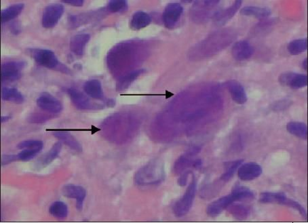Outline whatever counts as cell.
<instances>
[{"label": "cell", "mask_w": 308, "mask_h": 223, "mask_svg": "<svg viewBox=\"0 0 308 223\" xmlns=\"http://www.w3.org/2000/svg\"><path fill=\"white\" fill-rule=\"evenodd\" d=\"M254 52V48L246 40L236 42L231 48L232 57L235 60L238 61L247 60L253 55Z\"/></svg>", "instance_id": "7c38bea8"}, {"label": "cell", "mask_w": 308, "mask_h": 223, "mask_svg": "<svg viewBox=\"0 0 308 223\" xmlns=\"http://www.w3.org/2000/svg\"><path fill=\"white\" fill-rule=\"evenodd\" d=\"M31 122H35V123H42L44 121H47V117L45 116H42V115L40 114H35L33 116L30 117Z\"/></svg>", "instance_id": "ab89813d"}, {"label": "cell", "mask_w": 308, "mask_h": 223, "mask_svg": "<svg viewBox=\"0 0 308 223\" xmlns=\"http://www.w3.org/2000/svg\"><path fill=\"white\" fill-rule=\"evenodd\" d=\"M287 130L292 135L299 139L307 140L308 127L306 124L299 122H291L287 124Z\"/></svg>", "instance_id": "603a6c76"}, {"label": "cell", "mask_w": 308, "mask_h": 223, "mask_svg": "<svg viewBox=\"0 0 308 223\" xmlns=\"http://www.w3.org/2000/svg\"><path fill=\"white\" fill-rule=\"evenodd\" d=\"M62 1L73 6L80 7L84 5V1H82V0H64Z\"/></svg>", "instance_id": "60d3db41"}, {"label": "cell", "mask_w": 308, "mask_h": 223, "mask_svg": "<svg viewBox=\"0 0 308 223\" xmlns=\"http://www.w3.org/2000/svg\"><path fill=\"white\" fill-rule=\"evenodd\" d=\"M91 39L89 34L81 33L72 37L70 42L71 52L76 55L81 56L84 54L85 47Z\"/></svg>", "instance_id": "e0dca14e"}, {"label": "cell", "mask_w": 308, "mask_h": 223, "mask_svg": "<svg viewBox=\"0 0 308 223\" xmlns=\"http://www.w3.org/2000/svg\"><path fill=\"white\" fill-rule=\"evenodd\" d=\"M308 49V39H298L291 42L287 46V50L292 55H299Z\"/></svg>", "instance_id": "83f0119b"}, {"label": "cell", "mask_w": 308, "mask_h": 223, "mask_svg": "<svg viewBox=\"0 0 308 223\" xmlns=\"http://www.w3.org/2000/svg\"><path fill=\"white\" fill-rule=\"evenodd\" d=\"M237 202L236 197L232 193L226 195L214 201L207 208V213L210 217H214L220 214L223 211L227 209V207L234 202Z\"/></svg>", "instance_id": "ba28073f"}, {"label": "cell", "mask_w": 308, "mask_h": 223, "mask_svg": "<svg viewBox=\"0 0 308 223\" xmlns=\"http://www.w3.org/2000/svg\"><path fill=\"white\" fill-rule=\"evenodd\" d=\"M85 93L97 100H103L104 93L101 83L97 80H91L86 81L84 86Z\"/></svg>", "instance_id": "d6986e66"}, {"label": "cell", "mask_w": 308, "mask_h": 223, "mask_svg": "<svg viewBox=\"0 0 308 223\" xmlns=\"http://www.w3.org/2000/svg\"><path fill=\"white\" fill-rule=\"evenodd\" d=\"M144 72L145 69H138V70L134 71L133 72H131L130 74L124 76L117 81V90L118 91H122V90L127 89L130 86L131 83L135 81L136 79Z\"/></svg>", "instance_id": "4316f807"}, {"label": "cell", "mask_w": 308, "mask_h": 223, "mask_svg": "<svg viewBox=\"0 0 308 223\" xmlns=\"http://www.w3.org/2000/svg\"><path fill=\"white\" fill-rule=\"evenodd\" d=\"M64 6L61 3H52L46 7L42 15V26L47 29L56 26L64 15Z\"/></svg>", "instance_id": "277c9868"}, {"label": "cell", "mask_w": 308, "mask_h": 223, "mask_svg": "<svg viewBox=\"0 0 308 223\" xmlns=\"http://www.w3.org/2000/svg\"><path fill=\"white\" fill-rule=\"evenodd\" d=\"M308 59L307 58H306V59H304V61H303V64H302V65H303V67H304V69H305V70H307V68H308Z\"/></svg>", "instance_id": "b9f144b4"}, {"label": "cell", "mask_w": 308, "mask_h": 223, "mask_svg": "<svg viewBox=\"0 0 308 223\" xmlns=\"http://www.w3.org/2000/svg\"><path fill=\"white\" fill-rule=\"evenodd\" d=\"M229 213L238 220H245L250 214V209L243 204H231L227 207Z\"/></svg>", "instance_id": "f546056e"}, {"label": "cell", "mask_w": 308, "mask_h": 223, "mask_svg": "<svg viewBox=\"0 0 308 223\" xmlns=\"http://www.w3.org/2000/svg\"><path fill=\"white\" fill-rule=\"evenodd\" d=\"M193 166L194 167H198L200 166L201 165V161L200 160H195V161H194L192 162V161L188 159V158H186L185 156H182L176 161L175 163V165L174 166L175 173H181L183 170H185L187 167L189 166Z\"/></svg>", "instance_id": "1f68e13d"}, {"label": "cell", "mask_w": 308, "mask_h": 223, "mask_svg": "<svg viewBox=\"0 0 308 223\" xmlns=\"http://www.w3.org/2000/svg\"><path fill=\"white\" fill-rule=\"evenodd\" d=\"M190 172L187 171L181 175V177L178 179V184L179 186L184 187L186 185L187 181H188V177L190 175Z\"/></svg>", "instance_id": "f35d334b"}, {"label": "cell", "mask_w": 308, "mask_h": 223, "mask_svg": "<svg viewBox=\"0 0 308 223\" xmlns=\"http://www.w3.org/2000/svg\"><path fill=\"white\" fill-rule=\"evenodd\" d=\"M226 86L230 93L231 98L238 105H243L247 101V95L244 87L236 80H229Z\"/></svg>", "instance_id": "5bb4252c"}, {"label": "cell", "mask_w": 308, "mask_h": 223, "mask_svg": "<svg viewBox=\"0 0 308 223\" xmlns=\"http://www.w3.org/2000/svg\"><path fill=\"white\" fill-rule=\"evenodd\" d=\"M183 8L178 3H171L166 6L162 15V20L166 28H174L183 14Z\"/></svg>", "instance_id": "8992f818"}, {"label": "cell", "mask_w": 308, "mask_h": 223, "mask_svg": "<svg viewBox=\"0 0 308 223\" xmlns=\"http://www.w3.org/2000/svg\"><path fill=\"white\" fill-rule=\"evenodd\" d=\"M271 13V10L269 8L258 6H245L241 10V14L243 16H253L259 19L267 18Z\"/></svg>", "instance_id": "44dd1931"}, {"label": "cell", "mask_w": 308, "mask_h": 223, "mask_svg": "<svg viewBox=\"0 0 308 223\" xmlns=\"http://www.w3.org/2000/svg\"><path fill=\"white\" fill-rule=\"evenodd\" d=\"M263 170L260 165L255 162L242 164L238 170V176L243 181H251L261 176Z\"/></svg>", "instance_id": "30bf717a"}, {"label": "cell", "mask_w": 308, "mask_h": 223, "mask_svg": "<svg viewBox=\"0 0 308 223\" xmlns=\"http://www.w3.org/2000/svg\"><path fill=\"white\" fill-rule=\"evenodd\" d=\"M25 5L23 3H16L5 8L1 12V23H6L15 19L23 11Z\"/></svg>", "instance_id": "d4e9b609"}, {"label": "cell", "mask_w": 308, "mask_h": 223, "mask_svg": "<svg viewBox=\"0 0 308 223\" xmlns=\"http://www.w3.org/2000/svg\"><path fill=\"white\" fill-rule=\"evenodd\" d=\"M18 159V157L15 155H3L1 157V166L9 164V163L16 161Z\"/></svg>", "instance_id": "74e56055"}, {"label": "cell", "mask_w": 308, "mask_h": 223, "mask_svg": "<svg viewBox=\"0 0 308 223\" xmlns=\"http://www.w3.org/2000/svg\"><path fill=\"white\" fill-rule=\"evenodd\" d=\"M62 149V143L57 142L52 146L49 151H48L46 154H44L37 163V168L38 169L45 168L48 165L52 163L56 158L59 156Z\"/></svg>", "instance_id": "ac0fdd59"}, {"label": "cell", "mask_w": 308, "mask_h": 223, "mask_svg": "<svg viewBox=\"0 0 308 223\" xmlns=\"http://www.w3.org/2000/svg\"><path fill=\"white\" fill-rule=\"evenodd\" d=\"M242 3L243 1L238 0V1H235L231 6L228 7L226 9L216 12L212 16L214 23L217 24L218 25H224L227 23L234 16L235 14L237 13L238 10L242 6Z\"/></svg>", "instance_id": "9a60e30c"}, {"label": "cell", "mask_w": 308, "mask_h": 223, "mask_svg": "<svg viewBox=\"0 0 308 223\" xmlns=\"http://www.w3.org/2000/svg\"><path fill=\"white\" fill-rule=\"evenodd\" d=\"M107 9L112 13H124L128 10V3L125 0H113L110 1Z\"/></svg>", "instance_id": "836d02e7"}, {"label": "cell", "mask_w": 308, "mask_h": 223, "mask_svg": "<svg viewBox=\"0 0 308 223\" xmlns=\"http://www.w3.org/2000/svg\"><path fill=\"white\" fill-rule=\"evenodd\" d=\"M17 147L20 149H32L40 152L43 149V143L40 141H25L18 144Z\"/></svg>", "instance_id": "e575fe53"}, {"label": "cell", "mask_w": 308, "mask_h": 223, "mask_svg": "<svg viewBox=\"0 0 308 223\" xmlns=\"http://www.w3.org/2000/svg\"><path fill=\"white\" fill-rule=\"evenodd\" d=\"M287 197L285 193L281 192H263L260 194L259 201L261 204H278L282 205Z\"/></svg>", "instance_id": "7402d4cb"}, {"label": "cell", "mask_w": 308, "mask_h": 223, "mask_svg": "<svg viewBox=\"0 0 308 223\" xmlns=\"http://www.w3.org/2000/svg\"><path fill=\"white\" fill-rule=\"evenodd\" d=\"M150 15L145 12L139 11L134 13L131 20V27L134 30H139L148 26L151 23Z\"/></svg>", "instance_id": "cb8c5ba5"}, {"label": "cell", "mask_w": 308, "mask_h": 223, "mask_svg": "<svg viewBox=\"0 0 308 223\" xmlns=\"http://www.w3.org/2000/svg\"><path fill=\"white\" fill-rule=\"evenodd\" d=\"M67 93L70 96L71 102L74 106L79 110H89L91 108V100L80 90L71 88L67 90Z\"/></svg>", "instance_id": "2e32d148"}, {"label": "cell", "mask_w": 308, "mask_h": 223, "mask_svg": "<svg viewBox=\"0 0 308 223\" xmlns=\"http://www.w3.org/2000/svg\"><path fill=\"white\" fill-rule=\"evenodd\" d=\"M37 106L45 112L59 113L63 110L62 103L52 95L44 93L37 99Z\"/></svg>", "instance_id": "8fae6325"}, {"label": "cell", "mask_w": 308, "mask_h": 223, "mask_svg": "<svg viewBox=\"0 0 308 223\" xmlns=\"http://www.w3.org/2000/svg\"><path fill=\"white\" fill-rule=\"evenodd\" d=\"M38 151H35V150L32 149H24L23 151H20L17 157H18V159L20 161H27L33 159L37 153H39Z\"/></svg>", "instance_id": "8d00e7d4"}, {"label": "cell", "mask_w": 308, "mask_h": 223, "mask_svg": "<svg viewBox=\"0 0 308 223\" xmlns=\"http://www.w3.org/2000/svg\"><path fill=\"white\" fill-rule=\"evenodd\" d=\"M53 134L66 145L70 147L71 149L74 150L77 152L82 151V147H81V143L71 134L61 130H56Z\"/></svg>", "instance_id": "ffe728a7"}, {"label": "cell", "mask_w": 308, "mask_h": 223, "mask_svg": "<svg viewBox=\"0 0 308 223\" xmlns=\"http://www.w3.org/2000/svg\"><path fill=\"white\" fill-rule=\"evenodd\" d=\"M165 176L164 166L161 163L150 162L138 170L134 181L138 185H156L161 183Z\"/></svg>", "instance_id": "6da1fadb"}, {"label": "cell", "mask_w": 308, "mask_h": 223, "mask_svg": "<svg viewBox=\"0 0 308 223\" xmlns=\"http://www.w3.org/2000/svg\"><path fill=\"white\" fill-rule=\"evenodd\" d=\"M49 212L51 215L54 217L59 219H64L67 217L68 215V207L64 202H54L50 206L49 208Z\"/></svg>", "instance_id": "4dcf8cb0"}, {"label": "cell", "mask_w": 308, "mask_h": 223, "mask_svg": "<svg viewBox=\"0 0 308 223\" xmlns=\"http://www.w3.org/2000/svg\"><path fill=\"white\" fill-rule=\"evenodd\" d=\"M243 162V160H237V161L231 162L229 166H228L229 167H228L226 173L223 174L222 176H221V180H222L224 183H227V182L229 181L234 176L236 171H238V168L241 166Z\"/></svg>", "instance_id": "d6a6232c"}, {"label": "cell", "mask_w": 308, "mask_h": 223, "mask_svg": "<svg viewBox=\"0 0 308 223\" xmlns=\"http://www.w3.org/2000/svg\"><path fill=\"white\" fill-rule=\"evenodd\" d=\"M62 193L68 198L76 200V207L81 210L86 196V191L84 187L75 185H66L62 188Z\"/></svg>", "instance_id": "9c48e42d"}, {"label": "cell", "mask_w": 308, "mask_h": 223, "mask_svg": "<svg viewBox=\"0 0 308 223\" xmlns=\"http://www.w3.org/2000/svg\"><path fill=\"white\" fill-rule=\"evenodd\" d=\"M26 65L24 61H8L1 64V81L3 82H12L19 80L22 71Z\"/></svg>", "instance_id": "3957f363"}, {"label": "cell", "mask_w": 308, "mask_h": 223, "mask_svg": "<svg viewBox=\"0 0 308 223\" xmlns=\"http://www.w3.org/2000/svg\"><path fill=\"white\" fill-rule=\"evenodd\" d=\"M278 81L282 86L289 87L292 89H301L307 86L308 77L304 74L288 71L280 75Z\"/></svg>", "instance_id": "5b68a950"}, {"label": "cell", "mask_w": 308, "mask_h": 223, "mask_svg": "<svg viewBox=\"0 0 308 223\" xmlns=\"http://www.w3.org/2000/svg\"><path fill=\"white\" fill-rule=\"evenodd\" d=\"M10 119V117L9 116L1 117V123H5V122H6L7 121L9 120Z\"/></svg>", "instance_id": "7bdbcfd3"}, {"label": "cell", "mask_w": 308, "mask_h": 223, "mask_svg": "<svg viewBox=\"0 0 308 223\" xmlns=\"http://www.w3.org/2000/svg\"><path fill=\"white\" fill-rule=\"evenodd\" d=\"M33 57L37 64L49 69H54L59 64V61L55 54L52 51L47 49L34 50Z\"/></svg>", "instance_id": "52a82bcc"}, {"label": "cell", "mask_w": 308, "mask_h": 223, "mask_svg": "<svg viewBox=\"0 0 308 223\" xmlns=\"http://www.w3.org/2000/svg\"><path fill=\"white\" fill-rule=\"evenodd\" d=\"M197 191V182L195 177L192 179L188 189L185 191L184 195L181 199L177 201L173 207V212L175 217L180 218L184 217L190 210Z\"/></svg>", "instance_id": "7a4b0ae2"}, {"label": "cell", "mask_w": 308, "mask_h": 223, "mask_svg": "<svg viewBox=\"0 0 308 223\" xmlns=\"http://www.w3.org/2000/svg\"><path fill=\"white\" fill-rule=\"evenodd\" d=\"M218 3H219V1H201V3L198 1V3H195L193 8H192V11H193L192 16H193L197 22L199 20L204 21L209 18L212 8L217 6Z\"/></svg>", "instance_id": "4fadbf2b"}, {"label": "cell", "mask_w": 308, "mask_h": 223, "mask_svg": "<svg viewBox=\"0 0 308 223\" xmlns=\"http://www.w3.org/2000/svg\"><path fill=\"white\" fill-rule=\"evenodd\" d=\"M231 193L234 194L237 202L249 201L255 198L254 193L249 188L241 185L235 187Z\"/></svg>", "instance_id": "f1b7e54d"}, {"label": "cell", "mask_w": 308, "mask_h": 223, "mask_svg": "<svg viewBox=\"0 0 308 223\" xmlns=\"http://www.w3.org/2000/svg\"><path fill=\"white\" fill-rule=\"evenodd\" d=\"M1 98L6 101L17 104L23 103L25 100L23 95L14 88H3L1 90Z\"/></svg>", "instance_id": "484cf974"}, {"label": "cell", "mask_w": 308, "mask_h": 223, "mask_svg": "<svg viewBox=\"0 0 308 223\" xmlns=\"http://www.w3.org/2000/svg\"><path fill=\"white\" fill-rule=\"evenodd\" d=\"M282 205L292 207V208L294 209V210L298 211L299 213L303 217L307 219V212H306V209L304 208L302 204H299L297 201L287 197V199H286L285 202H283Z\"/></svg>", "instance_id": "d590c367"}]
</instances>
